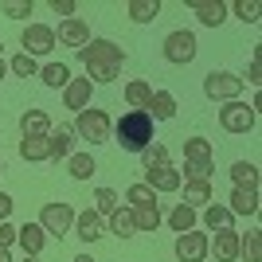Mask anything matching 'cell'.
Returning <instances> with one entry per match:
<instances>
[{
	"label": "cell",
	"mask_w": 262,
	"mask_h": 262,
	"mask_svg": "<svg viewBox=\"0 0 262 262\" xmlns=\"http://www.w3.org/2000/svg\"><path fill=\"white\" fill-rule=\"evenodd\" d=\"M82 67H86V78L90 82H114L121 75V63H125V51H121L114 39H90L82 51H78Z\"/></svg>",
	"instance_id": "1"
},
{
	"label": "cell",
	"mask_w": 262,
	"mask_h": 262,
	"mask_svg": "<svg viewBox=\"0 0 262 262\" xmlns=\"http://www.w3.org/2000/svg\"><path fill=\"white\" fill-rule=\"evenodd\" d=\"M153 125H157V121L149 118L145 110H129V114H121V118H118L114 137H118V145L125 149V153H145V149L157 141Z\"/></svg>",
	"instance_id": "2"
},
{
	"label": "cell",
	"mask_w": 262,
	"mask_h": 262,
	"mask_svg": "<svg viewBox=\"0 0 262 262\" xmlns=\"http://www.w3.org/2000/svg\"><path fill=\"white\" fill-rule=\"evenodd\" d=\"M75 137H82V141H90V149L94 145H106L110 141V133H114V121H110V114L106 110H94V106H86L82 114L75 118Z\"/></svg>",
	"instance_id": "3"
},
{
	"label": "cell",
	"mask_w": 262,
	"mask_h": 262,
	"mask_svg": "<svg viewBox=\"0 0 262 262\" xmlns=\"http://www.w3.org/2000/svg\"><path fill=\"white\" fill-rule=\"evenodd\" d=\"M196 32H188V28H176V32H168L164 35V59L172 67H184V63H192L196 59Z\"/></svg>",
	"instance_id": "4"
},
{
	"label": "cell",
	"mask_w": 262,
	"mask_h": 262,
	"mask_svg": "<svg viewBox=\"0 0 262 262\" xmlns=\"http://www.w3.org/2000/svg\"><path fill=\"white\" fill-rule=\"evenodd\" d=\"M204 94H208L211 102H239L243 78L231 75V71H211V75L204 78Z\"/></svg>",
	"instance_id": "5"
},
{
	"label": "cell",
	"mask_w": 262,
	"mask_h": 262,
	"mask_svg": "<svg viewBox=\"0 0 262 262\" xmlns=\"http://www.w3.org/2000/svg\"><path fill=\"white\" fill-rule=\"evenodd\" d=\"M219 125L227 133H251L254 125H258V114H254L247 102H223V110H219Z\"/></svg>",
	"instance_id": "6"
},
{
	"label": "cell",
	"mask_w": 262,
	"mask_h": 262,
	"mask_svg": "<svg viewBox=\"0 0 262 262\" xmlns=\"http://www.w3.org/2000/svg\"><path fill=\"white\" fill-rule=\"evenodd\" d=\"M39 227L47 231V239H51V235L63 239L67 231L75 227V208H71V204H59V200H55V204H43V211H39Z\"/></svg>",
	"instance_id": "7"
},
{
	"label": "cell",
	"mask_w": 262,
	"mask_h": 262,
	"mask_svg": "<svg viewBox=\"0 0 262 262\" xmlns=\"http://www.w3.org/2000/svg\"><path fill=\"white\" fill-rule=\"evenodd\" d=\"M208 235H204V231H184V235H176V247H172V251H176V258H180V262H204V258H208Z\"/></svg>",
	"instance_id": "8"
},
{
	"label": "cell",
	"mask_w": 262,
	"mask_h": 262,
	"mask_svg": "<svg viewBox=\"0 0 262 262\" xmlns=\"http://www.w3.org/2000/svg\"><path fill=\"white\" fill-rule=\"evenodd\" d=\"M20 43H24V55H47L55 47V28H47V24H28L20 35Z\"/></svg>",
	"instance_id": "9"
},
{
	"label": "cell",
	"mask_w": 262,
	"mask_h": 262,
	"mask_svg": "<svg viewBox=\"0 0 262 262\" xmlns=\"http://www.w3.org/2000/svg\"><path fill=\"white\" fill-rule=\"evenodd\" d=\"M55 43H63V47H78V51H82V47L90 43V24L86 20H63L59 24V32H55Z\"/></svg>",
	"instance_id": "10"
},
{
	"label": "cell",
	"mask_w": 262,
	"mask_h": 262,
	"mask_svg": "<svg viewBox=\"0 0 262 262\" xmlns=\"http://www.w3.org/2000/svg\"><path fill=\"white\" fill-rule=\"evenodd\" d=\"M78 235V239L82 243H94V239H102V235H106V219L98 215V211H75V227H71Z\"/></svg>",
	"instance_id": "11"
},
{
	"label": "cell",
	"mask_w": 262,
	"mask_h": 262,
	"mask_svg": "<svg viewBox=\"0 0 262 262\" xmlns=\"http://www.w3.org/2000/svg\"><path fill=\"white\" fill-rule=\"evenodd\" d=\"M141 184H149L161 196V192H180V184H184V176H180V168H172V164H164V168H153V172H145Z\"/></svg>",
	"instance_id": "12"
},
{
	"label": "cell",
	"mask_w": 262,
	"mask_h": 262,
	"mask_svg": "<svg viewBox=\"0 0 262 262\" xmlns=\"http://www.w3.org/2000/svg\"><path fill=\"white\" fill-rule=\"evenodd\" d=\"M90 94H94V82H90V78H71L63 86V102H67V110H75V114H82V110L90 106Z\"/></svg>",
	"instance_id": "13"
},
{
	"label": "cell",
	"mask_w": 262,
	"mask_h": 262,
	"mask_svg": "<svg viewBox=\"0 0 262 262\" xmlns=\"http://www.w3.org/2000/svg\"><path fill=\"white\" fill-rule=\"evenodd\" d=\"M188 8L196 12V20L204 28H219L227 20V4H219V0H188Z\"/></svg>",
	"instance_id": "14"
},
{
	"label": "cell",
	"mask_w": 262,
	"mask_h": 262,
	"mask_svg": "<svg viewBox=\"0 0 262 262\" xmlns=\"http://www.w3.org/2000/svg\"><path fill=\"white\" fill-rule=\"evenodd\" d=\"M71 153H75V129H67V125L51 129V137H47V161H67Z\"/></svg>",
	"instance_id": "15"
},
{
	"label": "cell",
	"mask_w": 262,
	"mask_h": 262,
	"mask_svg": "<svg viewBox=\"0 0 262 262\" xmlns=\"http://www.w3.org/2000/svg\"><path fill=\"white\" fill-rule=\"evenodd\" d=\"M16 243L24 247V254L39 258V251L47 247V231L39 227V223H24V227H16Z\"/></svg>",
	"instance_id": "16"
},
{
	"label": "cell",
	"mask_w": 262,
	"mask_h": 262,
	"mask_svg": "<svg viewBox=\"0 0 262 262\" xmlns=\"http://www.w3.org/2000/svg\"><path fill=\"white\" fill-rule=\"evenodd\" d=\"M20 133L24 137H51V118H47V110H24L20 114Z\"/></svg>",
	"instance_id": "17"
},
{
	"label": "cell",
	"mask_w": 262,
	"mask_h": 262,
	"mask_svg": "<svg viewBox=\"0 0 262 262\" xmlns=\"http://www.w3.org/2000/svg\"><path fill=\"white\" fill-rule=\"evenodd\" d=\"M208 251H215L219 262H235V258H239V231H235V227L215 231V243H208Z\"/></svg>",
	"instance_id": "18"
},
{
	"label": "cell",
	"mask_w": 262,
	"mask_h": 262,
	"mask_svg": "<svg viewBox=\"0 0 262 262\" xmlns=\"http://www.w3.org/2000/svg\"><path fill=\"white\" fill-rule=\"evenodd\" d=\"M129 211H133V227H137V235H153V231L164 223L161 204H141V208H129Z\"/></svg>",
	"instance_id": "19"
},
{
	"label": "cell",
	"mask_w": 262,
	"mask_h": 262,
	"mask_svg": "<svg viewBox=\"0 0 262 262\" xmlns=\"http://www.w3.org/2000/svg\"><path fill=\"white\" fill-rule=\"evenodd\" d=\"M145 114H149L153 121H172L176 118V98L168 94V90H153V98H149Z\"/></svg>",
	"instance_id": "20"
},
{
	"label": "cell",
	"mask_w": 262,
	"mask_h": 262,
	"mask_svg": "<svg viewBox=\"0 0 262 262\" xmlns=\"http://www.w3.org/2000/svg\"><path fill=\"white\" fill-rule=\"evenodd\" d=\"M184 204L188 208H208L211 204V196H215V192H211V180H184Z\"/></svg>",
	"instance_id": "21"
},
{
	"label": "cell",
	"mask_w": 262,
	"mask_h": 262,
	"mask_svg": "<svg viewBox=\"0 0 262 262\" xmlns=\"http://www.w3.org/2000/svg\"><path fill=\"white\" fill-rule=\"evenodd\" d=\"M231 215H258V188H235L231 192Z\"/></svg>",
	"instance_id": "22"
},
{
	"label": "cell",
	"mask_w": 262,
	"mask_h": 262,
	"mask_svg": "<svg viewBox=\"0 0 262 262\" xmlns=\"http://www.w3.org/2000/svg\"><path fill=\"white\" fill-rule=\"evenodd\" d=\"M125 12H129L133 24H153L157 16H161V0H129Z\"/></svg>",
	"instance_id": "23"
},
{
	"label": "cell",
	"mask_w": 262,
	"mask_h": 262,
	"mask_svg": "<svg viewBox=\"0 0 262 262\" xmlns=\"http://www.w3.org/2000/svg\"><path fill=\"white\" fill-rule=\"evenodd\" d=\"M67 172L75 176V180H90V176L98 172V161H94L90 153H71L67 157Z\"/></svg>",
	"instance_id": "24"
},
{
	"label": "cell",
	"mask_w": 262,
	"mask_h": 262,
	"mask_svg": "<svg viewBox=\"0 0 262 262\" xmlns=\"http://www.w3.org/2000/svg\"><path fill=\"white\" fill-rule=\"evenodd\" d=\"M149 98H153V82H145V78L125 82V102H129L133 110H145V106H149Z\"/></svg>",
	"instance_id": "25"
},
{
	"label": "cell",
	"mask_w": 262,
	"mask_h": 262,
	"mask_svg": "<svg viewBox=\"0 0 262 262\" xmlns=\"http://www.w3.org/2000/svg\"><path fill=\"white\" fill-rule=\"evenodd\" d=\"M231 223H235L231 208H223V204H208V208H204V227L208 231H227Z\"/></svg>",
	"instance_id": "26"
},
{
	"label": "cell",
	"mask_w": 262,
	"mask_h": 262,
	"mask_svg": "<svg viewBox=\"0 0 262 262\" xmlns=\"http://www.w3.org/2000/svg\"><path fill=\"white\" fill-rule=\"evenodd\" d=\"M231 180H235V188H258V164L254 161H235L231 164Z\"/></svg>",
	"instance_id": "27"
},
{
	"label": "cell",
	"mask_w": 262,
	"mask_h": 262,
	"mask_svg": "<svg viewBox=\"0 0 262 262\" xmlns=\"http://www.w3.org/2000/svg\"><path fill=\"white\" fill-rule=\"evenodd\" d=\"M168 227H172L176 235H184V231H196V208H188V204H176V208L168 211Z\"/></svg>",
	"instance_id": "28"
},
{
	"label": "cell",
	"mask_w": 262,
	"mask_h": 262,
	"mask_svg": "<svg viewBox=\"0 0 262 262\" xmlns=\"http://www.w3.org/2000/svg\"><path fill=\"white\" fill-rule=\"evenodd\" d=\"M39 78H43V86L63 90L67 82H71V67L67 63H47V67H39Z\"/></svg>",
	"instance_id": "29"
},
{
	"label": "cell",
	"mask_w": 262,
	"mask_h": 262,
	"mask_svg": "<svg viewBox=\"0 0 262 262\" xmlns=\"http://www.w3.org/2000/svg\"><path fill=\"white\" fill-rule=\"evenodd\" d=\"M110 235H121V239L137 235V227H133V211H129V208H114V211H110Z\"/></svg>",
	"instance_id": "30"
},
{
	"label": "cell",
	"mask_w": 262,
	"mask_h": 262,
	"mask_svg": "<svg viewBox=\"0 0 262 262\" xmlns=\"http://www.w3.org/2000/svg\"><path fill=\"white\" fill-rule=\"evenodd\" d=\"M239 258L243 262H262V231L239 235Z\"/></svg>",
	"instance_id": "31"
},
{
	"label": "cell",
	"mask_w": 262,
	"mask_h": 262,
	"mask_svg": "<svg viewBox=\"0 0 262 262\" xmlns=\"http://www.w3.org/2000/svg\"><path fill=\"white\" fill-rule=\"evenodd\" d=\"M20 157L28 164L47 161V137H20Z\"/></svg>",
	"instance_id": "32"
},
{
	"label": "cell",
	"mask_w": 262,
	"mask_h": 262,
	"mask_svg": "<svg viewBox=\"0 0 262 262\" xmlns=\"http://www.w3.org/2000/svg\"><path fill=\"white\" fill-rule=\"evenodd\" d=\"M184 161H215L211 141H208V137H188V141H184Z\"/></svg>",
	"instance_id": "33"
},
{
	"label": "cell",
	"mask_w": 262,
	"mask_h": 262,
	"mask_svg": "<svg viewBox=\"0 0 262 262\" xmlns=\"http://www.w3.org/2000/svg\"><path fill=\"white\" fill-rule=\"evenodd\" d=\"M137 157H141L145 172H153V168H164V164H172V161H168V149H164L161 141H153L149 149H145V153H137Z\"/></svg>",
	"instance_id": "34"
},
{
	"label": "cell",
	"mask_w": 262,
	"mask_h": 262,
	"mask_svg": "<svg viewBox=\"0 0 262 262\" xmlns=\"http://www.w3.org/2000/svg\"><path fill=\"white\" fill-rule=\"evenodd\" d=\"M8 71H12V75H20V78H35V75H39V63H35V59H32V55H12V63H8Z\"/></svg>",
	"instance_id": "35"
},
{
	"label": "cell",
	"mask_w": 262,
	"mask_h": 262,
	"mask_svg": "<svg viewBox=\"0 0 262 262\" xmlns=\"http://www.w3.org/2000/svg\"><path fill=\"white\" fill-rule=\"evenodd\" d=\"M125 204L129 208H141V204H157V192L149 184H129L125 188Z\"/></svg>",
	"instance_id": "36"
},
{
	"label": "cell",
	"mask_w": 262,
	"mask_h": 262,
	"mask_svg": "<svg viewBox=\"0 0 262 262\" xmlns=\"http://www.w3.org/2000/svg\"><path fill=\"white\" fill-rule=\"evenodd\" d=\"M227 12H235L243 24H258L262 20V4H258V0H239V4H231Z\"/></svg>",
	"instance_id": "37"
},
{
	"label": "cell",
	"mask_w": 262,
	"mask_h": 262,
	"mask_svg": "<svg viewBox=\"0 0 262 262\" xmlns=\"http://www.w3.org/2000/svg\"><path fill=\"white\" fill-rule=\"evenodd\" d=\"M94 204H98V208H94L98 215H110L114 208H121V196L114 188H98V192H94Z\"/></svg>",
	"instance_id": "38"
},
{
	"label": "cell",
	"mask_w": 262,
	"mask_h": 262,
	"mask_svg": "<svg viewBox=\"0 0 262 262\" xmlns=\"http://www.w3.org/2000/svg\"><path fill=\"white\" fill-rule=\"evenodd\" d=\"M0 12H4L8 20H28V16L35 12V4H32V0H4Z\"/></svg>",
	"instance_id": "39"
},
{
	"label": "cell",
	"mask_w": 262,
	"mask_h": 262,
	"mask_svg": "<svg viewBox=\"0 0 262 262\" xmlns=\"http://www.w3.org/2000/svg\"><path fill=\"white\" fill-rule=\"evenodd\" d=\"M211 172H215V161H184V172L188 180H211Z\"/></svg>",
	"instance_id": "40"
},
{
	"label": "cell",
	"mask_w": 262,
	"mask_h": 262,
	"mask_svg": "<svg viewBox=\"0 0 262 262\" xmlns=\"http://www.w3.org/2000/svg\"><path fill=\"white\" fill-rule=\"evenodd\" d=\"M75 8H78L75 0H51V12H55V16H63V20H75Z\"/></svg>",
	"instance_id": "41"
},
{
	"label": "cell",
	"mask_w": 262,
	"mask_h": 262,
	"mask_svg": "<svg viewBox=\"0 0 262 262\" xmlns=\"http://www.w3.org/2000/svg\"><path fill=\"white\" fill-rule=\"evenodd\" d=\"M247 82H251V86H258V82H262V59H258V55H254L251 67H247ZM247 82H243V86H247Z\"/></svg>",
	"instance_id": "42"
},
{
	"label": "cell",
	"mask_w": 262,
	"mask_h": 262,
	"mask_svg": "<svg viewBox=\"0 0 262 262\" xmlns=\"http://www.w3.org/2000/svg\"><path fill=\"white\" fill-rule=\"evenodd\" d=\"M12 208H16V204H12V196H8V192H0V223H8Z\"/></svg>",
	"instance_id": "43"
},
{
	"label": "cell",
	"mask_w": 262,
	"mask_h": 262,
	"mask_svg": "<svg viewBox=\"0 0 262 262\" xmlns=\"http://www.w3.org/2000/svg\"><path fill=\"white\" fill-rule=\"evenodd\" d=\"M16 243V227L12 223H0V247H12Z\"/></svg>",
	"instance_id": "44"
},
{
	"label": "cell",
	"mask_w": 262,
	"mask_h": 262,
	"mask_svg": "<svg viewBox=\"0 0 262 262\" xmlns=\"http://www.w3.org/2000/svg\"><path fill=\"white\" fill-rule=\"evenodd\" d=\"M0 262H12V254H8V247H0Z\"/></svg>",
	"instance_id": "45"
},
{
	"label": "cell",
	"mask_w": 262,
	"mask_h": 262,
	"mask_svg": "<svg viewBox=\"0 0 262 262\" xmlns=\"http://www.w3.org/2000/svg\"><path fill=\"white\" fill-rule=\"evenodd\" d=\"M71 262H94V258H90V254H75Z\"/></svg>",
	"instance_id": "46"
},
{
	"label": "cell",
	"mask_w": 262,
	"mask_h": 262,
	"mask_svg": "<svg viewBox=\"0 0 262 262\" xmlns=\"http://www.w3.org/2000/svg\"><path fill=\"white\" fill-rule=\"evenodd\" d=\"M4 75H8V63H4V59H0V78H4Z\"/></svg>",
	"instance_id": "47"
},
{
	"label": "cell",
	"mask_w": 262,
	"mask_h": 262,
	"mask_svg": "<svg viewBox=\"0 0 262 262\" xmlns=\"http://www.w3.org/2000/svg\"><path fill=\"white\" fill-rule=\"evenodd\" d=\"M24 262H39V258H32V254H24Z\"/></svg>",
	"instance_id": "48"
},
{
	"label": "cell",
	"mask_w": 262,
	"mask_h": 262,
	"mask_svg": "<svg viewBox=\"0 0 262 262\" xmlns=\"http://www.w3.org/2000/svg\"><path fill=\"white\" fill-rule=\"evenodd\" d=\"M0 172H4V164H0Z\"/></svg>",
	"instance_id": "49"
},
{
	"label": "cell",
	"mask_w": 262,
	"mask_h": 262,
	"mask_svg": "<svg viewBox=\"0 0 262 262\" xmlns=\"http://www.w3.org/2000/svg\"><path fill=\"white\" fill-rule=\"evenodd\" d=\"M0 47H4V43H0Z\"/></svg>",
	"instance_id": "50"
}]
</instances>
